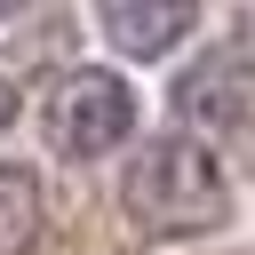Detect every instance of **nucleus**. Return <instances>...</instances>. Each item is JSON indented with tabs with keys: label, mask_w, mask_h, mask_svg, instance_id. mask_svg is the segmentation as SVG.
<instances>
[{
	"label": "nucleus",
	"mask_w": 255,
	"mask_h": 255,
	"mask_svg": "<svg viewBox=\"0 0 255 255\" xmlns=\"http://www.w3.org/2000/svg\"><path fill=\"white\" fill-rule=\"evenodd\" d=\"M120 207L151 239H191V231L223 223L231 183H223V159L199 135H151V143H135V159L120 175Z\"/></svg>",
	"instance_id": "1"
},
{
	"label": "nucleus",
	"mask_w": 255,
	"mask_h": 255,
	"mask_svg": "<svg viewBox=\"0 0 255 255\" xmlns=\"http://www.w3.org/2000/svg\"><path fill=\"white\" fill-rule=\"evenodd\" d=\"M247 104H255V56L239 40H223V48H207L199 64L175 72V112L191 128H239Z\"/></svg>",
	"instance_id": "3"
},
{
	"label": "nucleus",
	"mask_w": 255,
	"mask_h": 255,
	"mask_svg": "<svg viewBox=\"0 0 255 255\" xmlns=\"http://www.w3.org/2000/svg\"><path fill=\"white\" fill-rule=\"evenodd\" d=\"M40 128H48V143L64 159H104V151H120L135 135V88L120 72H72V80H56Z\"/></svg>",
	"instance_id": "2"
},
{
	"label": "nucleus",
	"mask_w": 255,
	"mask_h": 255,
	"mask_svg": "<svg viewBox=\"0 0 255 255\" xmlns=\"http://www.w3.org/2000/svg\"><path fill=\"white\" fill-rule=\"evenodd\" d=\"M96 24L120 56H159L199 24V8H183V0H112V8H96Z\"/></svg>",
	"instance_id": "4"
},
{
	"label": "nucleus",
	"mask_w": 255,
	"mask_h": 255,
	"mask_svg": "<svg viewBox=\"0 0 255 255\" xmlns=\"http://www.w3.org/2000/svg\"><path fill=\"white\" fill-rule=\"evenodd\" d=\"M8 112H16V88H8V80H0V120H8Z\"/></svg>",
	"instance_id": "6"
},
{
	"label": "nucleus",
	"mask_w": 255,
	"mask_h": 255,
	"mask_svg": "<svg viewBox=\"0 0 255 255\" xmlns=\"http://www.w3.org/2000/svg\"><path fill=\"white\" fill-rule=\"evenodd\" d=\"M40 239V175L24 159H0V255H32Z\"/></svg>",
	"instance_id": "5"
}]
</instances>
